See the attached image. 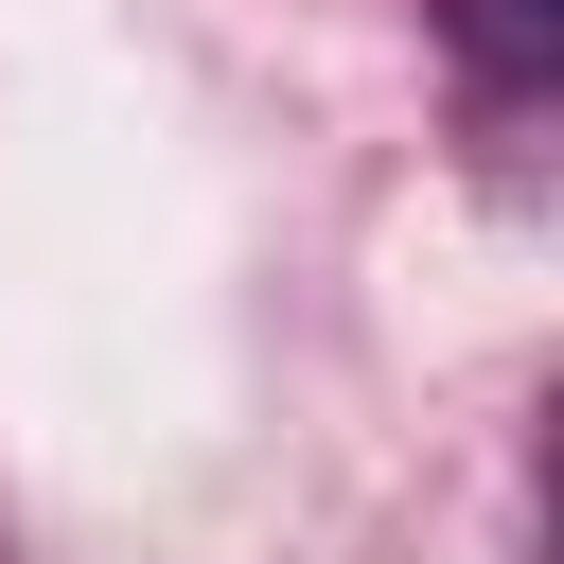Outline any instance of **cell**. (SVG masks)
<instances>
[{
	"instance_id": "1",
	"label": "cell",
	"mask_w": 564,
	"mask_h": 564,
	"mask_svg": "<svg viewBox=\"0 0 564 564\" xmlns=\"http://www.w3.org/2000/svg\"><path fill=\"white\" fill-rule=\"evenodd\" d=\"M458 35H476V53H494V70H511V88H529V70H546V0H458Z\"/></svg>"
}]
</instances>
